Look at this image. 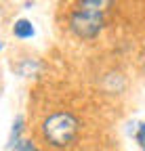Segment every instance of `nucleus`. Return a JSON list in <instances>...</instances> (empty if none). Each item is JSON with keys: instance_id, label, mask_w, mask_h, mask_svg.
<instances>
[{"instance_id": "nucleus-5", "label": "nucleus", "mask_w": 145, "mask_h": 151, "mask_svg": "<svg viewBox=\"0 0 145 151\" xmlns=\"http://www.w3.org/2000/svg\"><path fill=\"white\" fill-rule=\"evenodd\" d=\"M135 141H137V145L141 147V151H145V122H141V124L135 128Z\"/></svg>"}, {"instance_id": "nucleus-1", "label": "nucleus", "mask_w": 145, "mask_h": 151, "mask_svg": "<svg viewBox=\"0 0 145 151\" xmlns=\"http://www.w3.org/2000/svg\"><path fill=\"white\" fill-rule=\"evenodd\" d=\"M116 0H74L67 11V29L78 40H95L105 27L107 13Z\"/></svg>"}, {"instance_id": "nucleus-2", "label": "nucleus", "mask_w": 145, "mask_h": 151, "mask_svg": "<svg viewBox=\"0 0 145 151\" xmlns=\"http://www.w3.org/2000/svg\"><path fill=\"white\" fill-rule=\"evenodd\" d=\"M40 132H42V139L48 147L65 149L78 141L80 132H82V122L74 111L57 109L44 118Z\"/></svg>"}, {"instance_id": "nucleus-4", "label": "nucleus", "mask_w": 145, "mask_h": 151, "mask_svg": "<svg viewBox=\"0 0 145 151\" xmlns=\"http://www.w3.org/2000/svg\"><path fill=\"white\" fill-rule=\"evenodd\" d=\"M21 132H23V116H17L13 122V128H11V134H9V143H6L9 149H13L21 141Z\"/></svg>"}, {"instance_id": "nucleus-7", "label": "nucleus", "mask_w": 145, "mask_h": 151, "mask_svg": "<svg viewBox=\"0 0 145 151\" xmlns=\"http://www.w3.org/2000/svg\"><path fill=\"white\" fill-rule=\"evenodd\" d=\"M4 48V42H2V38H0V50H2Z\"/></svg>"}, {"instance_id": "nucleus-3", "label": "nucleus", "mask_w": 145, "mask_h": 151, "mask_svg": "<svg viewBox=\"0 0 145 151\" xmlns=\"http://www.w3.org/2000/svg\"><path fill=\"white\" fill-rule=\"evenodd\" d=\"M13 36L19 38V40H30V38L36 36V27H34V23L30 19L21 17V19H17L15 25H13Z\"/></svg>"}, {"instance_id": "nucleus-6", "label": "nucleus", "mask_w": 145, "mask_h": 151, "mask_svg": "<svg viewBox=\"0 0 145 151\" xmlns=\"http://www.w3.org/2000/svg\"><path fill=\"white\" fill-rule=\"evenodd\" d=\"M11 151H40V149L36 147L32 141H25V139H21L19 143H17V145L11 149Z\"/></svg>"}]
</instances>
